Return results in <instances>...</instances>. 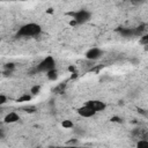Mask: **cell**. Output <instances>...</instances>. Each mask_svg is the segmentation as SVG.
<instances>
[{
  "instance_id": "1",
  "label": "cell",
  "mask_w": 148,
  "mask_h": 148,
  "mask_svg": "<svg viewBox=\"0 0 148 148\" xmlns=\"http://www.w3.org/2000/svg\"><path fill=\"white\" fill-rule=\"evenodd\" d=\"M42 32V28L39 24L37 23H27L24 25H22L17 32L18 36L22 37H35L38 36Z\"/></svg>"
},
{
  "instance_id": "2",
  "label": "cell",
  "mask_w": 148,
  "mask_h": 148,
  "mask_svg": "<svg viewBox=\"0 0 148 148\" xmlns=\"http://www.w3.org/2000/svg\"><path fill=\"white\" fill-rule=\"evenodd\" d=\"M52 69H56V60L51 56H47L46 58H44L36 66V71L39 72V73H47Z\"/></svg>"
},
{
  "instance_id": "3",
  "label": "cell",
  "mask_w": 148,
  "mask_h": 148,
  "mask_svg": "<svg viewBox=\"0 0 148 148\" xmlns=\"http://www.w3.org/2000/svg\"><path fill=\"white\" fill-rule=\"evenodd\" d=\"M71 16H72V20L75 21L77 24H82V23H86L87 21L90 20L91 14L87 9H80L76 12H72Z\"/></svg>"
},
{
  "instance_id": "4",
  "label": "cell",
  "mask_w": 148,
  "mask_h": 148,
  "mask_svg": "<svg viewBox=\"0 0 148 148\" xmlns=\"http://www.w3.org/2000/svg\"><path fill=\"white\" fill-rule=\"evenodd\" d=\"M103 56V51L98 47H91L86 52V58L90 61H95Z\"/></svg>"
},
{
  "instance_id": "5",
  "label": "cell",
  "mask_w": 148,
  "mask_h": 148,
  "mask_svg": "<svg viewBox=\"0 0 148 148\" xmlns=\"http://www.w3.org/2000/svg\"><path fill=\"white\" fill-rule=\"evenodd\" d=\"M77 113H79L81 117H83V118H90V117L95 116L97 112H96L89 104H84L83 106H81V108L77 109Z\"/></svg>"
},
{
  "instance_id": "6",
  "label": "cell",
  "mask_w": 148,
  "mask_h": 148,
  "mask_svg": "<svg viewBox=\"0 0 148 148\" xmlns=\"http://www.w3.org/2000/svg\"><path fill=\"white\" fill-rule=\"evenodd\" d=\"M18 120H20V116L15 111H12V112L7 113L3 118V123H6V124H13V123H16Z\"/></svg>"
},
{
  "instance_id": "7",
  "label": "cell",
  "mask_w": 148,
  "mask_h": 148,
  "mask_svg": "<svg viewBox=\"0 0 148 148\" xmlns=\"http://www.w3.org/2000/svg\"><path fill=\"white\" fill-rule=\"evenodd\" d=\"M87 104H89L96 112H98V111H103L104 109H105V103L104 102H102V101H89Z\"/></svg>"
},
{
  "instance_id": "8",
  "label": "cell",
  "mask_w": 148,
  "mask_h": 148,
  "mask_svg": "<svg viewBox=\"0 0 148 148\" xmlns=\"http://www.w3.org/2000/svg\"><path fill=\"white\" fill-rule=\"evenodd\" d=\"M46 76H47V79L50 81H56L58 79V72H57V69H52V71L47 72L46 73Z\"/></svg>"
},
{
  "instance_id": "9",
  "label": "cell",
  "mask_w": 148,
  "mask_h": 148,
  "mask_svg": "<svg viewBox=\"0 0 148 148\" xmlns=\"http://www.w3.org/2000/svg\"><path fill=\"white\" fill-rule=\"evenodd\" d=\"M135 148H148V140L147 139H140L136 142Z\"/></svg>"
},
{
  "instance_id": "10",
  "label": "cell",
  "mask_w": 148,
  "mask_h": 148,
  "mask_svg": "<svg viewBox=\"0 0 148 148\" xmlns=\"http://www.w3.org/2000/svg\"><path fill=\"white\" fill-rule=\"evenodd\" d=\"M31 99V95L30 94H23L22 96H20L16 101L18 102V103H24V102H29Z\"/></svg>"
},
{
  "instance_id": "11",
  "label": "cell",
  "mask_w": 148,
  "mask_h": 148,
  "mask_svg": "<svg viewBox=\"0 0 148 148\" xmlns=\"http://www.w3.org/2000/svg\"><path fill=\"white\" fill-rule=\"evenodd\" d=\"M61 126H62L65 130H69V128H73V127H74V124H73L72 120L66 119V120H64V121L61 123Z\"/></svg>"
},
{
  "instance_id": "12",
  "label": "cell",
  "mask_w": 148,
  "mask_h": 148,
  "mask_svg": "<svg viewBox=\"0 0 148 148\" xmlns=\"http://www.w3.org/2000/svg\"><path fill=\"white\" fill-rule=\"evenodd\" d=\"M139 42H140V44L148 46V34L141 35V36H140V40H139Z\"/></svg>"
},
{
  "instance_id": "13",
  "label": "cell",
  "mask_w": 148,
  "mask_h": 148,
  "mask_svg": "<svg viewBox=\"0 0 148 148\" xmlns=\"http://www.w3.org/2000/svg\"><path fill=\"white\" fill-rule=\"evenodd\" d=\"M14 68H15V65H14L13 62H8L7 65L3 66V69H5V71H9V72H13Z\"/></svg>"
},
{
  "instance_id": "14",
  "label": "cell",
  "mask_w": 148,
  "mask_h": 148,
  "mask_svg": "<svg viewBox=\"0 0 148 148\" xmlns=\"http://www.w3.org/2000/svg\"><path fill=\"white\" fill-rule=\"evenodd\" d=\"M39 90H40V87L36 84V86L31 87V89H30V94H31V95H37V94L39 92Z\"/></svg>"
},
{
  "instance_id": "15",
  "label": "cell",
  "mask_w": 148,
  "mask_h": 148,
  "mask_svg": "<svg viewBox=\"0 0 148 148\" xmlns=\"http://www.w3.org/2000/svg\"><path fill=\"white\" fill-rule=\"evenodd\" d=\"M6 102H7V96L5 94H1L0 95V105L6 104Z\"/></svg>"
},
{
  "instance_id": "16",
  "label": "cell",
  "mask_w": 148,
  "mask_h": 148,
  "mask_svg": "<svg viewBox=\"0 0 148 148\" xmlns=\"http://www.w3.org/2000/svg\"><path fill=\"white\" fill-rule=\"evenodd\" d=\"M111 121L112 123H121V118L120 117H112L111 118Z\"/></svg>"
},
{
  "instance_id": "17",
  "label": "cell",
  "mask_w": 148,
  "mask_h": 148,
  "mask_svg": "<svg viewBox=\"0 0 148 148\" xmlns=\"http://www.w3.org/2000/svg\"><path fill=\"white\" fill-rule=\"evenodd\" d=\"M56 148H79L77 146H69V145H66V146H60V147H56Z\"/></svg>"
},
{
  "instance_id": "18",
  "label": "cell",
  "mask_w": 148,
  "mask_h": 148,
  "mask_svg": "<svg viewBox=\"0 0 148 148\" xmlns=\"http://www.w3.org/2000/svg\"><path fill=\"white\" fill-rule=\"evenodd\" d=\"M79 148H90V147H79Z\"/></svg>"
}]
</instances>
